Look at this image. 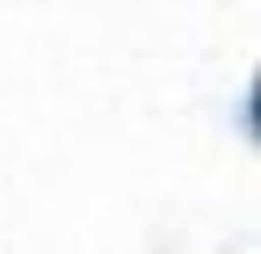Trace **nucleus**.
<instances>
[]
</instances>
